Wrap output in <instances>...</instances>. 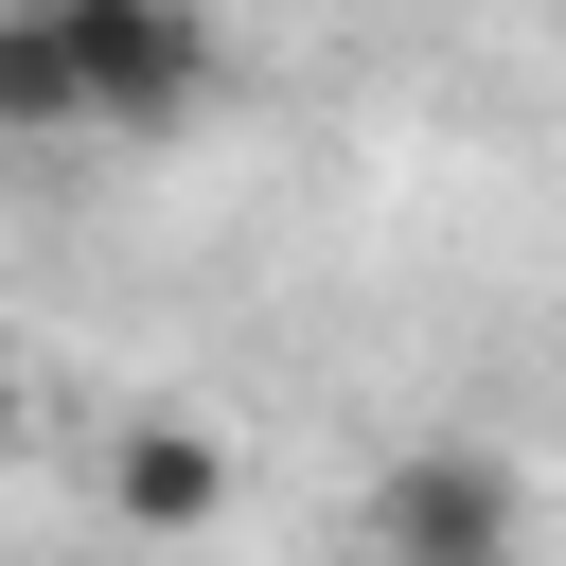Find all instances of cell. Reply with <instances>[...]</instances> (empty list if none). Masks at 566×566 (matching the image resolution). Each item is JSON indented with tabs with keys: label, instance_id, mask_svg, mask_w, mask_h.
<instances>
[{
	"label": "cell",
	"instance_id": "cell-3",
	"mask_svg": "<svg viewBox=\"0 0 566 566\" xmlns=\"http://www.w3.org/2000/svg\"><path fill=\"white\" fill-rule=\"evenodd\" d=\"M106 513H124L142 548H177V531H212V513H230V442H212L195 407H142V424L106 442Z\"/></svg>",
	"mask_w": 566,
	"mask_h": 566
},
{
	"label": "cell",
	"instance_id": "cell-1",
	"mask_svg": "<svg viewBox=\"0 0 566 566\" xmlns=\"http://www.w3.org/2000/svg\"><path fill=\"white\" fill-rule=\"evenodd\" d=\"M53 18H71V71H88L106 142H177L212 106V0H53Z\"/></svg>",
	"mask_w": 566,
	"mask_h": 566
},
{
	"label": "cell",
	"instance_id": "cell-4",
	"mask_svg": "<svg viewBox=\"0 0 566 566\" xmlns=\"http://www.w3.org/2000/svg\"><path fill=\"white\" fill-rule=\"evenodd\" d=\"M0 124H18V142L88 124V71H71V18H53V0H18V18H0Z\"/></svg>",
	"mask_w": 566,
	"mask_h": 566
},
{
	"label": "cell",
	"instance_id": "cell-2",
	"mask_svg": "<svg viewBox=\"0 0 566 566\" xmlns=\"http://www.w3.org/2000/svg\"><path fill=\"white\" fill-rule=\"evenodd\" d=\"M513 460L495 442H407L371 478V566H513Z\"/></svg>",
	"mask_w": 566,
	"mask_h": 566
}]
</instances>
